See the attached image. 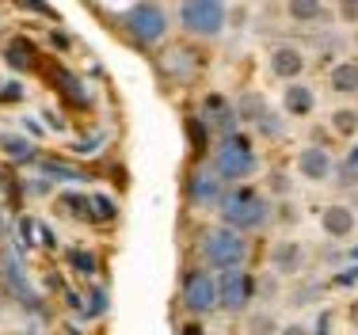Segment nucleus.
Instances as JSON below:
<instances>
[{"mask_svg":"<svg viewBox=\"0 0 358 335\" xmlns=\"http://www.w3.org/2000/svg\"><path fill=\"white\" fill-rule=\"evenodd\" d=\"M339 15H343V20H358V4H339Z\"/></svg>","mask_w":358,"mask_h":335,"instance_id":"nucleus-33","label":"nucleus"},{"mask_svg":"<svg viewBox=\"0 0 358 335\" xmlns=\"http://www.w3.org/2000/svg\"><path fill=\"white\" fill-rule=\"evenodd\" d=\"M183 335H202V328H199V324H187V328H183Z\"/></svg>","mask_w":358,"mask_h":335,"instance_id":"nucleus-37","label":"nucleus"},{"mask_svg":"<svg viewBox=\"0 0 358 335\" xmlns=\"http://www.w3.org/2000/svg\"><path fill=\"white\" fill-rule=\"evenodd\" d=\"M88 210H96V213H92L96 221H115V218H118L115 202L103 199V194H92V199H88Z\"/></svg>","mask_w":358,"mask_h":335,"instance_id":"nucleus-23","label":"nucleus"},{"mask_svg":"<svg viewBox=\"0 0 358 335\" xmlns=\"http://www.w3.org/2000/svg\"><path fill=\"white\" fill-rule=\"evenodd\" d=\"M50 42H54V46H62V50H69V38H65L62 31H54V34H50Z\"/></svg>","mask_w":358,"mask_h":335,"instance_id":"nucleus-35","label":"nucleus"},{"mask_svg":"<svg viewBox=\"0 0 358 335\" xmlns=\"http://www.w3.org/2000/svg\"><path fill=\"white\" fill-rule=\"evenodd\" d=\"M328 84L331 92H339V96H351L358 92V62H339L328 69Z\"/></svg>","mask_w":358,"mask_h":335,"instance_id":"nucleus-18","label":"nucleus"},{"mask_svg":"<svg viewBox=\"0 0 358 335\" xmlns=\"http://www.w3.org/2000/svg\"><path fill=\"white\" fill-rule=\"evenodd\" d=\"M42 171L46 176H57V179H73V183H80V171H73V168H65V164H57V160H42Z\"/></svg>","mask_w":358,"mask_h":335,"instance_id":"nucleus-28","label":"nucleus"},{"mask_svg":"<svg viewBox=\"0 0 358 335\" xmlns=\"http://www.w3.org/2000/svg\"><path fill=\"white\" fill-rule=\"evenodd\" d=\"M214 171L221 176V183H248V179L259 171V152H255L248 134H229L217 141L214 149Z\"/></svg>","mask_w":358,"mask_h":335,"instance_id":"nucleus-2","label":"nucleus"},{"mask_svg":"<svg viewBox=\"0 0 358 335\" xmlns=\"http://www.w3.org/2000/svg\"><path fill=\"white\" fill-rule=\"evenodd\" d=\"M347 164H351V168H358V145L351 149V157H347Z\"/></svg>","mask_w":358,"mask_h":335,"instance_id":"nucleus-38","label":"nucleus"},{"mask_svg":"<svg viewBox=\"0 0 358 335\" xmlns=\"http://www.w3.org/2000/svg\"><path fill=\"white\" fill-rule=\"evenodd\" d=\"M355 42H358V27H355Z\"/></svg>","mask_w":358,"mask_h":335,"instance_id":"nucleus-40","label":"nucleus"},{"mask_svg":"<svg viewBox=\"0 0 358 335\" xmlns=\"http://www.w3.org/2000/svg\"><path fill=\"white\" fill-rule=\"evenodd\" d=\"M275 332H278V324L271 313H255L248 320V335H275Z\"/></svg>","mask_w":358,"mask_h":335,"instance_id":"nucleus-24","label":"nucleus"},{"mask_svg":"<svg viewBox=\"0 0 358 335\" xmlns=\"http://www.w3.org/2000/svg\"><path fill=\"white\" fill-rule=\"evenodd\" d=\"M271 191H275V194H289V179L282 176V171H275V176H271Z\"/></svg>","mask_w":358,"mask_h":335,"instance_id":"nucleus-31","label":"nucleus"},{"mask_svg":"<svg viewBox=\"0 0 358 335\" xmlns=\"http://www.w3.org/2000/svg\"><path fill=\"white\" fill-rule=\"evenodd\" d=\"M206 130H214L221 137H229V134H236V111H233V103L229 99H221L210 92L206 99H202V118H199Z\"/></svg>","mask_w":358,"mask_h":335,"instance_id":"nucleus-10","label":"nucleus"},{"mask_svg":"<svg viewBox=\"0 0 358 335\" xmlns=\"http://www.w3.org/2000/svg\"><path fill=\"white\" fill-rule=\"evenodd\" d=\"M255 130H259L263 137H282V134H286V126H282V118H278V115H271V111H267V115H263L259 122H255Z\"/></svg>","mask_w":358,"mask_h":335,"instance_id":"nucleus-26","label":"nucleus"},{"mask_svg":"<svg viewBox=\"0 0 358 335\" xmlns=\"http://www.w3.org/2000/svg\"><path fill=\"white\" fill-rule=\"evenodd\" d=\"M286 12H289V20H297V23H317L324 15V4L320 0H289Z\"/></svg>","mask_w":358,"mask_h":335,"instance_id":"nucleus-21","label":"nucleus"},{"mask_svg":"<svg viewBox=\"0 0 358 335\" xmlns=\"http://www.w3.org/2000/svg\"><path fill=\"white\" fill-rule=\"evenodd\" d=\"M20 96H23V92H20V84H8V88H4V96H0V103H15Z\"/></svg>","mask_w":358,"mask_h":335,"instance_id":"nucleus-32","label":"nucleus"},{"mask_svg":"<svg viewBox=\"0 0 358 335\" xmlns=\"http://www.w3.org/2000/svg\"><path fill=\"white\" fill-rule=\"evenodd\" d=\"M69 263L76 271H84V274H96L99 271V259L92 252H80V248H73V252H69Z\"/></svg>","mask_w":358,"mask_h":335,"instance_id":"nucleus-25","label":"nucleus"},{"mask_svg":"<svg viewBox=\"0 0 358 335\" xmlns=\"http://www.w3.org/2000/svg\"><path fill=\"white\" fill-rule=\"evenodd\" d=\"M278 335H309V328H305V324H286Z\"/></svg>","mask_w":358,"mask_h":335,"instance_id":"nucleus-34","label":"nucleus"},{"mask_svg":"<svg viewBox=\"0 0 358 335\" xmlns=\"http://www.w3.org/2000/svg\"><path fill=\"white\" fill-rule=\"evenodd\" d=\"M297 171H301V179H309V183H324V179L336 171L331 152L320 149V145H305V149L297 152Z\"/></svg>","mask_w":358,"mask_h":335,"instance_id":"nucleus-11","label":"nucleus"},{"mask_svg":"<svg viewBox=\"0 0 358 335\" xmlns=\"http://www.w3.org/2000/svg\"><path fill=\"white\" fill-rule=\"evenodd\" d=\"M347 316H351V324H355V328H358V297H355V301H351V308H347Z\"/></svg>","mask_w":358,"mask_h":335,"instance_id":"nucleus-36","label":"nucleus"},{"mask_svg":"<svg viewBox=\"0 0 358 335\" xmlns=\"http://www.w3.org/2000/svg\"><path fill=\"white\" fill-rule=\"evenodd\" d=\"M54 84H57V92H62L65 99L73 103V107H88L92 103V96L84 92V80L76 73H69V69H57L54 73Z\"/></svg>","mask_w":358,"mask_h":335,"instance_id":"nucleus-17","label":"nucleus"},{"mask_svg":"<svg viewBox=\"0 0 358 335\" xmlns=\"http://www.w3.org/2000/svg\"><path fill=\"white\" fill-rule=\"evenodd\" d=\"M118 23H122V31L145 50L160 46V42L168 38V31H172V15L160 4H134L118 15Z\"/></svg>","mask_w":358,"mask_h":335,"instance_id":"nucleus-4","label":"nucleus"},{"mask_svg":"<svg viewBox=\"0 0 358 335\" xmlns=\"http://www.w3.org/2000/svg\"><path fill=\"white\" fill-rule=\"evenodd\" d=\"M236 122H259L263 115H267V107H263V99H259V92H244L241 103H236Z\"/></svg>","mask_w":358,"mask_h":335,"instance_id":"nucleus-20","label":"nucleus"},{"mask_svg":"<svg viewBox=\"0 0 358 335\" xmlns=\"http://www.w3.org/2000/svg\"><path fill=\"white\" fill-rule=\"evenodd\" d=\"M217 213H221V225L244 236V233H255V229L267 225L275 210H271V202L263 199V194H255L252 187H233V191H225Z\"/></svg>","mask_w":358,"mask_h":335,"instance_id":"nucleus-1","label":"nucleus"},{"mask_svg":"<svg viewBox=\"0 0 358 335\" xmlns=\"http://www.w3.org/2000/svg\"><path fill=\"white\" fill-rule=\"evenodd\" d=\"M103 308H107V294L96 290V294H92V305H88V316H103Z\"/></svg>","mask_w":358,"mask_h":335,"instance_id":"nucleus-29","label":"nucleus"},{"mask_svg":"<svg viewBox=\"0 0 358 335\" xmlns=\"http://www.w3.org/2000/svg\"><path fill=\"white\" fill-rule=\"evenodd\" d=\"M305 263V248L297 244V240H278L275 248H271V267L278 274H297Z\"/></svg>","mask_w":358,"mask_h":335,"instance_id":"nucleus-14","label":"nucleus"},{"mask_svg":"<svg viewBox=\"0 0 358 335\" xmlns=\"http://www.w3.org/2000/svg\"><path fill=\"white\" fill-rule=\"evenodd\" d=\"M35 57H38V54H35V42H31V38H12V42L4 46V62L12 65L15 73L31 69V65H35Z\"/></svg>","mask_w":358,"mask_h":335,"instance_id":"nucleus-19","label":"nucleus"},{"mask_svg":"<svg viewBox=\"0 0 358 335\" xmlns=\"http://www.w3.org/2000/svg\"><path fill=\"white\" fill-rule=\"evenodd\" d=\"M331 134L355 137L358 134V111L355 107H336V111H331Z\"/></svg>","mask_w":358,"mask_h":335,"instance_id":"nucleus-22","label":"nucleus"},{"mask_svg":"<svg viewBox=\"0 0 358 335\" xmlns=\"http://www.w3.org/2000/svg\"><path fill=\"white\" fill-rule=\"evenodd\" d=\"M179 27L194 38H217L225 31V20H229V8L221 0H183L179 4Z\"/></svg>","mask_w":358,"mask_h":335,"instance_id":"nucleus-5","label":"nucleus"},{"mask_svg":"<svg viewBox=\"0 0 358 335\" xmlns=\"http://www.w3.org/2000/svg\"><path fill=\"white\" fill-rule=\"evenodd\" d=\"M160 73L168 76V80H179V84H187V80H194V73H199V57L191 54V50H168L164 57H160Z\"/></svg>","mask_w":358,"mask_h":335,"instance_id":"nucleus-12","label":"nucleus"},{"mask_svg":"<svg viewBox=\"0 0 358 335\" xmlns=\"http://www.w3.org/2000/svg\"><path fill=\"white\" fill-rule=\"evenodd\" d=\"M282 107H286V115L305 118V115H313V107H317V92H313L309 84H286Z\"/></svg>","mask_w":358,"mask_h":335,"instance_id":"nucleus-15","label":"nucleus"},{"mask_svg":"<svg viewBox=\"0 0 358 335\" xmlns=\"http://www.w3.org/2000/svg\"><path fill=\"white\" fill-rule=\"evenodd\" d=\"M183 305L191 308L194 316H206V313H214V308H221V301H217V274H210L206 267L187 271V278H183Z\"/></svg>","mask_w":358,"mask_h":335,"instance_id":"nucleus-6","label":"nucleus"},{"mask_svg":"<svg viewBox=\"0 0 358 335\" xmlns=\"http://www.w3.org/2000/svg\"><path fill=\"white\" fill-rule=\"evenodd\" d=\"M57 202L65 210H76L73 218H88V194H57Z\"/></svg>","mask_w":358,"mask_h":335,"instance_id":"nucleus-27","label":"nucleus"},{"mask_svg":"<svg viewBox=\"0 0 358 335\" xmlns=\"http://www.w3.org/2000/svg\"><path fill=\"white\" fill-rule=\"evenodd\" d=\"M248 240H244L241 233H233V229L217 225L210 229V233H202L199 240V255L202 263H206V271H244V263H248Z\"/></svg>","mask_w":358,"mask_h":335,"instance_id":"nucleus-3","label":"nucleus"},{"mask_svg":"<svg viewBox=\"0 0 358 335\" xmlns=\"http://www.w3.org/2000/svg\"><path fill=\"white\" fill-rule=\"evenodd\" d=\"M23 191H27V194H35V199H42V194H50V179H31V187H23Z\"/></svg>","mask_w":358,"mask_h":335,"instance_id":"nucleus-30","label":"nucleus"},{"mask_svg":"<svg viewBox=\"0 0 358 335\" xmlns=\"http://www.w3.org/2000/svg\"><path fill=\"white\" fill-rule=\"evenodd\" d=\"M305 65H309V57H305L297 46H275V50H271V57H267L271 76H275V80H286V84L301 80Z\"/></svg>","mask_w":358,"mask_h":335,"instance_id":"nucleus-9","label":"nucleus"},{"mask_svg":"<svg viewBox=\"0 0 358 335\" xmlns=\"http://www.w3.org/2000/svg\"><path fill=\"white\" fill-rule=\"evenodd\" d=\"M0 152H4L8 160H15V164H31V160L38 157L35 141H31L27 134H0Z\"/></svg>","mask_w":358,"mask_h":335,"instance_id":"nucleus-16","label":"nucleus"},{"mask_svg":"<svg viewBox=\"0 0 358 335\" xmlns=\"http://www.w3.org/2000/svg\"><path fill=\"white\" fill-rule=\"evenodd\" d=\"M355 225H358V218H355L351 206H324V213H320V229H324L328 236L347 240V236L355 233Z\"/></svg>","mask_w":358,"mask_h":335,"instance_id":"nucleus-13","label":"nucleus"},{"mask_svg":"<svg viewBox=\"0 0 358 335\" xmlns=\"http://www.w3.org/2000/svg\"><path fill=\"white\" fill-rule=\"evenodd\" d=\"M221 199H225V183H221V176L210 164H199L187 176V202L194 210H217Z\"/></svg>","mask_w":358,"mask_h":335,"instance_id":"nucleus-7","label":"nucleus"},{"mask_svg":"<svg viewBox=\"0 0 358 335\" xmlns=\"http://www.w3.org/2000/svg\"><path fill=\"white\" fill-rule=\"evenodd\" d=\"M252 294H255V282L248 271H225L217 274V301L225 313H244L252 305Z\"/></svg>","mask_w":358,"mask_h":335,"instance_id":"nucleus-8","label":"nucleus"},{"mask_svg":"<svg viewBox=\"0 0 358 335\" xmlns=\"http://www.w3.org/2000/svg\"><path fill=\"white\" fill-rule=\"evenodd\" d=\"M0 229H4V210H0Z\"/></svg>","mask_w":358,"mask_h":335,"instance_id":"nucleus-39","label":"nucleus"}]
</instances>
